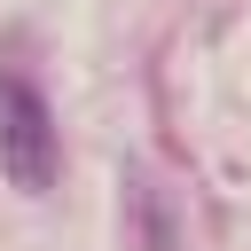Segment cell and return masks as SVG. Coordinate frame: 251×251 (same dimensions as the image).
Masks as SVG:
<instances>
[{
	"label": "cell",
	"instance_id": "obj_1",
	"mask_svg": "<svg viewBox=\"0 0 251 251\" xmlns=\"http://www.w3.org/2000/svg\"><path fill=\"white\" fill-rule=\"evenodd\" d=\"M0 165H8V180L16 188H55V118H47V102L16 78V71H0Z\"/></svg>",
	"mask_w": 251,
	"mask_h": 251
}]
</instances>
